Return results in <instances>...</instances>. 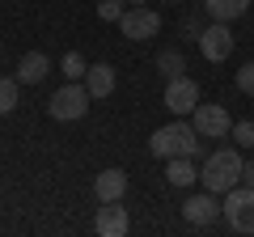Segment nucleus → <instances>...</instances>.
Here are the masks:
<instances>
[{
    "label": "nucleus",
    "instance_id": "obj_1",
    "mask_svg": "<svg viewBox=\"0 0 254 237\" xmlns=\"http://www.w3.org/2000/svg\"><path fill=\"white\" fill-rule=\"evenodd\" d=\"M148 148L161 161H170V157H199V131H195V123L174 118V123H165V127H157L148 136Z\"/></svg>",
    "mask_w": 254,
    "mask_h": 237
},
{
    "label": "nucleus",
    "instance_id": "obj_2",
    "mask_svg": "<svg viewBox=\"0 0 254 237\" xmlns=\"http://www.w3.org/2000/svg\"><path fill=\"white\" fill-rule=\"evenodd\" d=\"M242 153L237 148H216V153H208V161L199 165V182H203V191H212V195H225V191H233L237 182H242Z\"/></svg>",
    "mask_w": 254,
    "mask_h": 237
},
{
    "label": "nucleus",
    "instance_id": "obj_3",
    "mask_svg": "<svg viewBox=\"0 0 254 237\" xmlns=\"http://www.w3.org/2000/svg\"><path fill=\"white\" fill-rule=\"evenodd\" d=\"M89 102H93V93L85 89V81H68L64 89L51 93V102H47V115H51L55 123H76V118L89 115Z\"/></svg>",
    "mask_w": 254,
    "mask_h": 237
},
{
    "label": "nucleus",
    "instance_id": "obj_4",
    "mask_svg": "<svg viewBox=\"0 0 254 237\" xmlns=\"http://www.w3.org/2000/svg\"><path fill=\"white\" fill-rule=\"evenodd\" d=\"M220 208H225V220L233 233H254V186L237 182L233 191H225Z\"/></svg>",
    "mask_w": 254,
    "mask_h": 237
},
{
    "label": "nucleus",
    "instance_id": "obj_5",
    "mask_svg": "<svg viewBox=\"0 0 254 237\" xmlns=\"http://www.w3.org/2000/svg\"><path fill=\"white\" fill-rule=\"evenodd\" d=\"M119 30L131 43H148V38L161 34V13H153L148 4H127V13L119 17Z\"/></svg>",
    "mask_w": 254,
    "mask_h": 237
},
{
    "label": "nucleus",
    "instance_id": "obj_6",
    "mask_svg": "<svg viewBox=\"0 0 254 237\" xmlns=\"http://www.w3.org/2000/svg\"><path fill=\"white\" fill-rule=\"evenodd\" d=\"M195 106H199V85L190 81V76H174V81H165V110H170L174 118L195 115Z\"/></svg>",
    "mask_w": 254,
    "mask_h": 237
},
{
    "label": "nucleus",
    "instance_id": "obj_7",
    "mask_svg": "<svg viewBox=\"0 0 254 237\" xmlns=\"http://www.w3.org/2000/svg\"><path fill=\"white\" fill-rule=\"evenodd\" d=\"M233 47H237V38H233V30H229V21H212V26H203L199 51H203V59H208V64L229 59V55H233Z\"/></svg>",
    "mask_w": 254,
    "mask_h": 237
},
{
    "label": "nucleus",
    "instance_id": "obj_8",
    "mask_svg": "<svg viewBox=\"0 0 254 237\" xmlns=\"http://www.w3.org/2000/svg\"><path fill=\"white\" fill-rule=\"evenodd\" d=\"M190 123H195V131H199V140H225L229 131H233V118H229L225 106H195V115H190Z\"/></svg>",
    "mask_w": 254,
    "mask_h": 237
},
{
    "label": "nucleus",
    "instance_id": "obj_9",
    "mask_svg": "<svg viewBox=\"0 0 254 237\" xmlns=\"http://www.w3.org/2000/svg\"><path fill=\"white\" fill-rule=\"evenodd\" d=\"M220 199L212 191H199V195H190L187 203H182V220H187V225H195V229H203V225H212V220L220 216Z\"/></svg>",
    "mask_w": 254,
    "mask_h": 237
},
{
    "label": "nucleus",
    "instance_id": "obj_10",
    "mask_svg": "<svg viewBox=\"0 0 254 237\" xmlns=\"http://www.w3.org/2000/svg\"><path fill=\"white\" fill-rule=\"evenodd\" d=\"M93 229H98L102 237H123L127 229H131L123 199H110V203H102V208H98V220H93Z\"/></svg>",
    "mask_w": 254,
    "mask_h": 237
},
{
    "label": "nucleus",
    "instance_id": "obj_11",
    "mask_svg": "<svg viewBox=\"0 0 254 237\" xmlns=\"http://www.w3.org/2000/svg\"><path fill=\"white\" fill-rule=\"evenodd\" d=\"M93 195H98L102 203H110V199H123V195H127V174L119 170V165L102 170L98 178H93Z\"/></svg>",
    "mask_w": 254,
    "mask_h": 237
},
{
    "label": "nucleus",
    "instance_id": "obj_12",
    "mask_svg": "<svg viewBox=\"0 0 254 237\" xmlns=\"http://www.w3.org/2000/svg\"><path fill=\"white\" fill-rule=\"evenodd\" d=\"M115 85H119V76H115L110 64H89V72H85V89H89L93 98H110Z\"/></svg>",
    "mask_w": 254,
    "mask_h": 237
},
{
    "label": "nucleus",
    "instance_id": "obj_13",
    "mask_svg": "<svg viewBox=\"0 0 254 237\" xmlns=\"http://www.w3.org/2000/svg\"><path fill=\"white\" fill-rule=\"evenodd\" d=\"M47 72H51V59H47L43 51H26L21 55V64H17V81L21 85H38Z\"/></svg>",
    "mask_w": 254,
    "mask_h": 237
},
{
    "label": "nucleus",
    "instance_id": "obj_14",
    "mask_svg": "<svg viewBox=\"0 0 254 237\" xmlns=\"http://www.w3.org/2000/svg\"><path fill=\"white\" fill-rule=\"evenodd\" d=\"M165 182H170V186L199 182V165H195V157H170V165H165Z\"/></svg>",
    "mask_w": 254,
    "mask_h": 237
},
{
    "label": "nucleus",
    "instance_id": "obj_15",
    "mask_svg": "<svg viewBox=\"0 0 254 237\" xmlns=\"http://www.w3.org/2000/svg\"><path fill=\"white\" fill-rule=\"evenodd\" d=\"M250 4L254 0H203V9H208L212 21H233V17H242Z\"/></svg>",
    "mask_w": 254,
    "mask_h": 237
},
{
    "label": "nucleus",
    "instance_id": "obj_16",
    "mask_svg": "<svg viewBox=\"0 0 254 237\" xmlns=\"http://www.w3.org/2000/svg\"><path fill=\"white\" fill-rule=\"evenodd\" d=\"M157 72H161L165 81L182 76V72H187V55H182L178 47H165V51H157Z\"/></svg>",
    "mask_w": 254,
    "mask_h": 237
},
{
    "label": "nucleus",
    "instance_id": "obj_17",
    "mask_svg": "<svg viewBox=\"0 0 254 237\" xmlns=\"http://www.w3.org/2000/svg\"><path fill=\"white\" fill-rule=\"evenodd\" d=\"M21 98V81L17 76H0V115H13Z\"/></svg>",
    "mask_w": 254,
    "mask_h": 237
},
{
    "label": "nucleus",
    "instance_id": "obj_18",
    "mask_svg": "<svg viewBox=\"0 0 254 237\" xmlns=\"http://www.w3.org/2000/svg\"><path fill=\"white\" fill-rule=\"evenodd\" d=\"M60 68H64V76H68V81H85V72H89V64H85L81 51H68Z\"/></svg>",
    "mask_w": 254,
    "mask_h": 237
},
{
    "label": "nucleus",
    "instance_id": "obj_19",
    "mask_svg": "<svg viewBox=\"0 0 254 237\" xmlns=\"http://www.w3.org/2000/svg\"><path fill=\"white\" fill-rule=\"evenodd\" d=\"M229 136H233L237 148H254V123H250V118H242V123H233V131H229Z\"/></svg>",
    "mask_w": 254,
    "mask_h": 237
},
{
    "label": "nucleus",
    "instance_id": "obj_20",
    "mask_svg": "<svg viewBox=\"0 0 254 237\" xmlns=\"http://www.w3.org/2000/svg\"><path fill=\"white\" fill-rule=\"evenodd\" d=\"M127 13V0H98V17L102 21H119Z\"/></svg>",
    "mask_w": 254,
    "mask_h": 237
},
{
    "label": "nucleus",
    "instance_id": "obj_21",
    "mask_svg": "<svg viewBox=\"0 0 254 237\" xmlns=\"http://www.w3.org/2000/svg\"><path fill=\"white\" fill-rule=\"evenodd\" d=\"M237 89H242V93H254V59L237 68Z\"/></svg>",
    "mask_w": 254,
    "mask_h": 237
},
{
    "label": "nucleus",
    "instance_id": "obj_22",
    "mask_svg": "<svg viewBox=\"0 0 254 237\" xmlns=\"http://www.w3.org/2000/svg\"><path fill=\"white\" fill-rule=\"evenodd\" d=\"M242 182H246V186H254V161H246V165H242Z\"/></svg>",
    "mask_w": 254,
    "mask_h": 237
},
{
    "label": "nucleus",
    "instance_id": "obj_23",
    "mask_svg": "<svg viewBox=\"0 0 254 237\" xmlns=\"http://www.w3.org/2000/svg\"><path fill=\"white\" fill-rule=\"evenodd\" d=\"M127 4H148V0H127Z\"/></svg>",
    "mask_w": 254,
    "mask_h": 237
},
{
    "label": "nucleus",
    "instance_id": "obj_24",
    "mask_svg": "<svg viewBox=\"0 0 254 237\" xmlns=\"http://www.w3.org/2000/svg\"><path fill=\"white\" fill-rule=\"evenodd\" d=\"M165 4H182V0H165Z\"/></svg>",
    "mask_w": 254,
    "mask_h": 237
}]
</instances>
